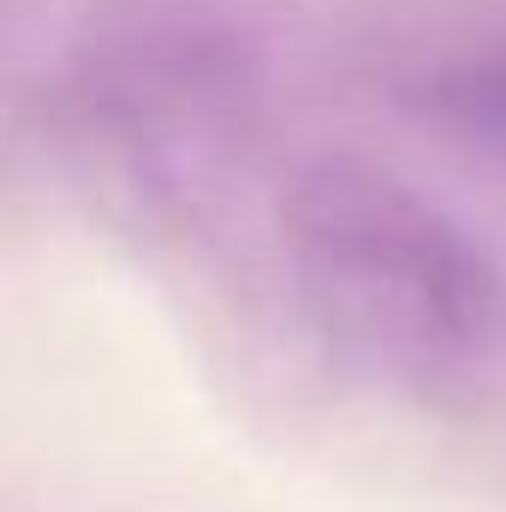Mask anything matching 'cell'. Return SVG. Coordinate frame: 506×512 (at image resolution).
Masks as SVG:
<instances>
[{
  "label": "cell",
  "mask_w": 506,
  "mask_h": 512,
  "mask_svg": "<svg viewBox=\"0 0 506 512\" xmlns=\"http://www.w3.org/2000/svg\"><path fill=\"white\" fill-rule=\"evenodd\" d=\"M286 268L358 376L429 411H506V262L435 197L370 161H310L286 203Z\"/></svg>",
  "instance_id": "obj_1"
},
{
  "label": "cell",
  "mask_w": 506,
  "mask_h": 512,
  "mask_svg": "<svg viewBox=\"0 0 506 512\" xmlns=\"http://www.w3.org/2000/svg\"><path fill=\"white\" fill-rule=\"evenodd\" d=\"M411 102H417V114L429 126L447 131L459 149L483 155L489 167L506 173V36L441 54L417 78Z\"/></svg>",
  "instance_id": "obj_2"
}]
</instances>
